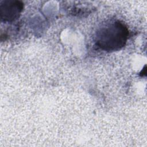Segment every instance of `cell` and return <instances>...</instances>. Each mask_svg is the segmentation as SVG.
Segmentation results:
<instances>
[{
	"mask_svg": "<svg viewBox=\"0 0 147 147\" xmlns=\"http://www.w3.org/2000/svg\"><path fill=\"white\" fill-rule=\"evenodd\" d=\"M129 36V30L120 21L103 24L96 33V45L105 51H115L123 48Z\"/></svg>",
	"mask_w": 147,
	"mask_h": 147,
	"instance_id": "6da1fadb",
	"label": "cell"
},
{
	"mask_svg": "<svg viewBox=\"0 0 147 147\" xmlns=\"http://www.w3.org/2000/svg\"><path fill=\"white\" fill-rule=\"evenodd\" d=\"M23 3L16 0H5L0 3V15L2 21L12 22L17 19L24 7Z\"/></svg>",
	"mask_w": 147,
	"mask_h": 147,
	"instance_id": "7a4b0ae2",
	"label": "cell"
}]
</instances>
